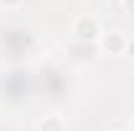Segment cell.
Here are the masks:
<instances>
[{"instance_id": "6da1fadb", "label": "cell", "mask_w": 134, "mask_h": 131, "mask_svg": "<svg viewBox=\"0 0 134 131\" xmlns=\"http://www.w3.org/2000/svg\"><path fill=\"white\" fill-rule=\"evenodd\" d=\"M72 33L80 39V41H98L100 39V23H98V18L96 16H80V18H75V23H72Z\"/></svg>"}, {"instance_id": "7a4b0ae2", "label": "cell", "mask_w": 134, "mask_h": 131, "mask_svg": "<svg viewBox=\"0 0 134 131\" xmlns=\"http://www.w3.org/2000/svg\"><path fill=\"white\" fill-rule=\"evenodd\" d=\"M100 44H103V51H108V54H126L129 36L121 33V31H111V33H106L100 39Z\"/></svg>"}, {"instance_id": "3957f363", "label": "cell", "mask_w": 134, "mask_h": 131, "mask_svg": "<svg viewBox=\"0 0 134 131\" xmlns=\"http://www.w3.org/2000/svg\"><path fill=\"white\" fill-rule=\"evenodd\" d=\"M39 131H67V129H65V121H62V118L47 116V118L39 123Z\"/></svg>"}, {"instance_id": "277c9868", "label": "cell", "mask_w": 134, "mask_h": 131, "mask_svg": "<svg viewBox=\"0 0 134 131\" xmlns=\"http://www.w3.org/2000/svg\"><path fill=\"white\" fill-rule=\"evenodd\" d=\"M21 3H23V0H0V5H3V8H18Z\"/></svg>"}, {"instance_id": "5b68a950", "label": "cell", "mask_w": 134, "mask_h": 131, "mask_svg": "<svg viewBox=\"0 0 134 131\" xmlns=\"http://www.w3.org/2000/svg\"><path fill=\"white\" fill-rule=\"evenodd\" d=\"M126 54H129V59L134 62V39H129V46H126Z\"/></svg>"}, {"instance_id": "8992f818", "label": "cell", "mask_w": 134, "mask_h": 131, "mask_svg": "<svg viewBox=\"0 0 134 131\" xmlns=\"http://www.w3.org/2000/svg\"><path fill=\"white\" fill-rule=\"evenodd\" d=\"M124 8H126V13L134 16V0H124Z\"/></svg>"}, {"instance_id": "52a82bcc", "label": "cell", "mask_w": 134, "mask_h": 131, "mask_svg": "<svg viewBox=\"0 0 134 131\" xmlns=\"http://www.w3.org/2000/svg\"><path fill=\"white\" fill-rule=\"evenodd\" d=\"M132 129H134V116H132Z\"/></svg>"}, {"instance_id": "ba28073f", "label": "cell", "mask_w": 134, "mask_h": 131, "mask_svg": "<svg viewBox=\"0 0 134 131\" xmlns=\"http://www.w3.org/2000/svg\"><path fill=\"white\" fill-rule=\"evenodd\" d=\"M126 131H134V129H126Z\"/></svg>"}]
</instances>
